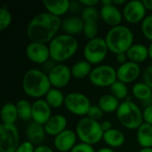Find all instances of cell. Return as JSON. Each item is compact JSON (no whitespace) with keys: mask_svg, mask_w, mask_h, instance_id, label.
Listing matches in <instances>:
<instances>
[{"mask_svg":"<svg viewBox=\"0 0 152 152\" xmlns=\"http://www.w3.org/2000/svg\"><path fill=\"white\" fill-rule=\"evenodd\" d=\"M62 20L47 12L37 14L27 26L26 34L30 42L50 43L61 28Z\"/></svg>","mask_w":152,"mask_h":152,"instance_id":"cell-1","label":"cell"},{"mask_svg":"<svg viewBox=\"0 0 152 152\" xmlns=\"http://www.w3.org/2000/svg\"><path fill=\"white\" fill-rule=\"evenodd\" d=\"M22 89L28 96L38 100L47 94L52 89V85L45 72L37 69H31L23 76Z\"/></svg>","mask_w":152,"mask_h":152,"instance_id":"cell-2","label":"cell"},{"mask_svg":"<svg viewBox=\"0 0 152 152\" xmlns=\"http://www.w3.org/2000/svg\"><path fill=\"white\" fill-rule=\"evenodd\" d=\"M48 46L51 60L56 63H61L74 56L78 48V42L73 36L61 34L57 35Z\"/></svg>","mask_w":152,"mask_h":152,"instance_id":"cell-3","label":"cell"},{"mask_svg":"<svg viewBox=\"0 0 152 152\" xmlns=\"http://www.w3.org/2000/svg\"><path fill=\"white\" fill-rule=\"evenodd\" d=\"M105 41L109 51L112 53H126L134 45V34L132 30L124 25L111 28L106 34Z\"/></svg>","mask_w":152,"mask_h":152,"instance_id":"cell-4","label":"cell"},{"mask_svg":"<svg viewBox=\"0 0 152 152\" xmlns=\"http://www.w3.org/2000/svg\"><path fill=\"white\" fill-rule=\"evenodd\" d=\"M118 122L129 130H137L143 124V115L141 109L131 99L121 102L117 110Z\"/></svg>","mask_w":152,"mask_h":152,"instance_id":"cell-5","label":"cell"},{"mask_svg":"<svg viewBox=\"0 0 152 152\" xmlns=\"http://www.w3.org/2000/svg\"><path fill=\"white\" fill-rule=\"evenodd\" d=\"M76 134L81 142L93 146L102 140L104 132L99 121L84 117L77 124Z\"/></svg>","mask_w":152,"mask_h":152,"instance_id":"cell-6","label":"cell"},{"mask_svg":"<svg viewBox=\"0 0 152 152\" xmlns=\"http://www.w3.org/2000/svg\"><path fill=\"white\" fill-rule=\"evenodd\" d=\"M84 57L92 65L100 64L108 55L109 48L104 38L97 37L88 40L84 47Z\"/></svg>","mask_w":152,"mask_h":152,"instance_id":"cell-7","label":"cell"},{"mask_svg":"<svg viewBox=\"0 0 152 152\" xmlns=\"http://www.w3.org/2000/svg\"><path fill=\"white\" fill-rule=\"evenodd\" d=\"M90 82L97 87H110L117 80V70L110 65H99L93 69Z\"/></svg>","mask_w":152,"mask_h":152,"instance_id":"cell-8","label":"cell"},{"mask_svg":"<svg viewBox=\"0 0 152 152\" xmlns=\"http://www.w3.org/2000/svg\"><path fill=\"white\" fill-rule=\"evenodd\" d=\"M64 106L75 116L84 117L88 113L89 109L91 108V102L89 98L84 94L73 92L69 93L65 96Z\"/></svg>","mask_w":152,"mask_h":152,"instance_id":"cell-9","label":"cell"},{"mask_svg":"<svg viewBox=\"0 0 152 152\" xmlns=\"http://www.w3.org/2000/svg\"><path fill=\"white\" fill-rule=\"evenodd\" d=\"M20 144V134L15 125L1 124L0 152H15Z\"/></svg>","mask_w":152,"mask_h":152,"instance_id":"cell-10","label":"cell"},{"mask_svg":"<svg viewBox=\"0 0 152 152\" xmlns=\"http://www.w3.org/2000/svg\"><path fill=\"white\" fill-rule=\"evenodd\" d=\"M146 11L142 1L140 0H132L128 1L123 9V17L124 19L131 24H136L142 22L146 18Z\"/></svg>","mask_w":152,"mask_h":152,"instance_id":"cell-11","label":"cell"},{"mask_svg":"<svg viewBox=\"0 0 152 152\" xmlns=\"http://www.w3.org/2000/svg\"><path fill=\"white\" fill-rule=\"evenodd\" d=\"M47 75L52 86L57 89L65 87L72 77L71 69L62 63H57Z\"/></svg>","mask_w":152,"mask_h":152,"instance_id":"cell-12","label":"cell"},{"mask_svg":"<svg viewBox=\"0 0 152 152\" xmlns=\"http://www.w3.org/2000/svg\"><path fill=\"white\" fill-rule=\"evenodd\" d=\"M26 55L28 59L37 64H45L50 59L49 46L42 43L30 42L26 47Z\"/></svg>","mask_w":152,"mask_h":152,"instance_id":"cell-13","label":"cell"},{"mask_svg":"<svg viewBox=\"0 0 152 152\" xmlns=\"http://www.w3.org/2000/svg\"><path fill=\"white\" fill-rule=\"evenodd\" d=\"M141 75V67L138 63L128 61L125 64L119 65L117 69V77L118 81L125 84L134 82Z\"/></svg>","mask_w":152,"mask_h":152,"instance_id":"cell-14","label":"cell"},{"mask_svg":"<svg viewBox=\"0 0 152 152\" xmlns=\"http://www.w3.org/2000/svg\"><path fill=\"white\" fill-rule=\"evenodd\" d=\"M77 135L76 132L70 129H66L65 131L54 137L53 145L58 151L70 152L71 150L77 144Z\"/></svg>","mask_w":152,"mask_h":152,"instance_id":"cell-15","label":"cell"},{"mask_svg":"<svg viewBox=\"0 0 152 152\" xmlns=\"http://www.w3.org/2000/svg\"><path fill=\"white\" fill-rule=\"evenodd\" d=\"M52 108L45 100L38 99L32 103V120L45 126L52 117Z\"/></svg>","mask_w":152,"mask_h":152,"instance_id":"cell-16","label":"cell"},{"mask_svg":"<svg viewBox=\"0 0 152 152\" xmlns=\"http://www.w3.org/2000/svg\"><path fill=\"white\" fill-rule=\"evenodd\" d=\"M100 16L107 25L112 28L121 25V22L124 19L121 11L113 4L102 5L100 11Z\"/></svg>","mask_w":152,"mask_h":152,"instance_id":"cell-17","label":"cell"},{"mask_svg":"<svg viewBox=\"0 0 152 152\" xmlns=\"http://www.w3.org/2000/svg\"><path fill=\"white\" fill-rule=\"evenodd\" d=\"M26 136L32 144L35 146H40L45 142L46 137V132L45 126L34 121L30 122L26 128Z\"/></svg>","mask_w":152,"mask_h":152,"instance_id":"cell-18","label":"cell"},{"mask_svg":"<svg viewBox=\"0 0 152 152\" xmlns=\"http://www.w3.org/2000/svg\"><path fill=\"white\" fill-rule=\"evenodd\" d=\"M68 125L67 118L61 114L53 115L51 118L45 124V130L46 134L51 136H57L61 133L66 130Z\"/></svg>","mask_w":152,"mask_h":152,"instance_id":"cell-19","label":"cell"},{"mask_svg":"<svg viewBox=\"0 0 152 152\" xmlns=\"http://www.w3.org/2000/svg\"><path fill=\"white\" fill-rule=\"evenodd\" d=\"M84 25H85V22L81 17L70 16V17L66 18L64 20H62L61 28L65 34L74 37V35L83 32Z\"/></svg>","mask_w":152,"mask_h":152,"instance_id":"cell-20","label":"cell"},{"mask_svg":"<svg viewBox=\"0 0 152 152\" xmlns=\"http://www.w3.org/2000/svg\"><path fill=\"white\" fill-rule=\"evenodd\" d=\"M71 3L69 0H55V1H43V5L47 12L61 17L64 15L70 9Z\"/></svg>","mask_w":152,"mask_h":152,"instance_id":"cell-21","label":"cell"},{"mask_svg":"<svg viewBox=\"0 0 152 152\" xmlns=\"http://www.w3.org/2000/svg\"><path fill=\"white\" fill-rule=\"evenodd\" d=\"M126 56L128 61L139 64L149 58V49L144 45L134 44L126 52Z\"/></svg>","mask_w":152,"mask_h":152,"instance_id":"cell-22","label":"cell"},{"mask_svg":"<svg viewBox=\"0 0 152 152\" xmlns=\"http://www.w3.org/2000/svg\"><path fill=\"white\" fill-rule=\"evenodd\" d=\"M102 140L110 148H119L126 141L125 134L118 129L112 128L110 131L104 132Z\"/></svg>","mask_w":152,"mask_h":152,"instance_id":"cell-23","label":"cell"},{"mask_svg":"<svg viewBox=\"0 0 152 152\" xmlns=\"http://www.w3.org/2000/svg\"><path fill=\"white\" fill-rule=\"evenodd\" d=\"M137 142L142 149L152 148V126L143 122L137 129Z\"/></svg>","mask_w":152,"mask_h":152,"instance_id":"cell-24","label":"cell"},{"mask_svg":"<svg viewBox=\"0 0 152 152\" xmlns=\"http://www.w3.org/2000/svg\"><path fill=\"white\" fill-rule=\"evenodd\" d=\"M120 101L118 100L111 94L102 95L98 102V106L102 109L104 113H112L114 111L117 112L120 106Z\"/></svg>","mask_w":152,"mask_h":152,"instance_id":"cell-25","label":"cell"},{"mask_svg":"<svg viewBox=\"0 0 152 152\" xmlns=\"http://www.w3.org/2000/svg\"><path fill=\"white\" fill-rule=\"evenodd\" d=\"M0 115H1L2 124L14 125L15 121L19 118L16 104L12 103V102H7L4 104V106L2 107Z\"/></svg>","mask_w":152,"mask_h":152,"instance_id":"cell-26","label":"cell"},{"mask_svg":"<svg viewBox=\"0 0 152 152\" xmlns=\"http://www.w3.org/2000/svg\"><path fill=\"white\" fill-rule=\"evenodd\" d=\"M92 64L89 63L88 61H80L76 62L72 68H71V74L72 77L77 79H82L85 78L86 77H89L92 70H93Z\"/></svg>","mask_w":152,"mask_h":152,"instance_id":"cell-27","label":"cell"},{"mask_svg":"<svg viewBox=\"0 0 152 152\" xmlns=\"http://www.w3.org/2000/svg\"><path fill=\"white\" fill-rule=\"evenodd\" d=\"M45 100L52 109H59L64 104L65 96L60 89L53 87L45 95Z\"/></svg>","mask_w":152,"mask_h":152,"instance_id":"cell-28","label":"cell"},{"mask_svg":"<svg viewBox=\"0 0 152 152\" xmlns=\"http://www.w3.org/2000/svg\"><path fill=\"white\" fill-rule=\"evenodd\" d=\"M133 95L140 101H149L152 98V89L144 82H139L134 85L132 88Z\"/></svg>","mask_w":152,"mask_h":152,"instance_id":"cell-29","label":"cell"},{"mask_svg":"<svg viewBox=\"0 0 152 152\" xmlns=\"http://www.w3.org/2000/svg\"><path fill=\"white\" fill-rule=\"evenodd\" d=\"M18 117L23 121L32 120V104L27 100H20L16 103Z\"/></svg>","mask_w":152,"mask_h":152,"instance_id":"cell-30","label":"cell"},{"mask_svg":"<svg viewBox=\"0 0 152 152\" xmlns=\"http://www.w3.org/2000/svg\"><path fill=\"white\" fill-rule=\"evenodd\" d=\"M110 94L115 96L118 100H126L128 96V87L126 84L117 80L110 87Z\"/></svg>","mask_w":152,"mask_h":152,"instance_id":"cell-31","label":"cell"},{"mask_svg":"<svg viewBox=\"0 0 152 152\" xmlns=\"http://www.w3.org/2000/svg\"><path fill=\"white\" fill-rule=\"evenodd\" d=\"M12 16L6 5H4L0 9V31L5 30L12 23Z\"/></svg>","mask_w":152,"mask_h":152,"instance_id":"cell-32","label":"cell"},{"mask_svg":"<svg viewBox=\"0 0 152 152\" xmlns=\"http://www.w3.org/2000/svg\"><path fill=\"white\" fill-rule=\"evenodd\" d=\"M84 22H85V25H84L83 33H84L85 37L86 38H88L89 40L97 37V35H98L97 22L94 20H86Z\"/></svg>","mask_w":152,"mask_h":152,"instance_id":"cell-33","label":"cell"},{"mask_svg":"<svg viewBox=\"0 0 152 152\" xmlns=\"http://www.w3.org/2000/svg\"><path fill=\"white\" fill-rule=\"evenodd\" d=\"M100 17V12L97 11L95 7H85L81 12V18L84 21L86 20H94L97 21V20Z\"/></svg>","mask_w":152,"mask_h":152,"instance_id":"cell-34","label":"cell"},{"mask_svg":"<svg viewBox=\"0 0 152 152\" xmlns=\"http://www.w3.org/2000/svg\"><path fill=\"white\" fill-rule=\"evenodd\" d=\"M142 32L143 36L152 42V15L146 16L142 22Z\"/></svg>","mask_w":152,"mask_h":152,"instance_id":"cell-35","label":"cell"},{"mask_svg":"<svg viewBox=\"0 0 152 152\" xmlns=\"http://www.w3.org/2000/svg\"><path fill=\"white\" fill-rule=\"evenodd\" d=\"M103 114H104V112L102 110V109L98 105H92L88 110L86 117H88L94 120L99 121L103 117Z\"/></svg>","mask_w":152,"mask_h":152,"instance_id":"cell-36","label":"cell"},{"mask_svg":"<svg viewBox=\"0 0 152 152\" xmlns=\"http://www.w3.org/2000/svg\"><path fill=\"white\" fill-rule=\"evenodd\" d=\"M70 152H96L94 151V147L92 145L84 143V142H79L77 143Z\"/></svg>","mask_w":152,"mask_h":152,"instance_id":"cell-37","label":"cell"},{"mask_svg":"<svg viewBox=\"0 0 152 152\" xmlns=\"http://www.w3.org/2000/svg\"><path fill=\"white\" fill-rule=\"evenodd\" d=\"M35 145L32 144L30 142L26 141L23 142L20 144L18 149L16 150L15 152H34L35 151Z\"/></svg>","mask_w":152,"mask_h":152,"instance_id":"cell-38","label":"cell"},{"mask_svg":"<svg viewBox=\"0 0 152 152\" xmlns=\"http://www.w3.org/2000/svg\"><path fill=\"white\" fill-rule=\"evenodd\" d=\"M143 82L152 89V65L148 66L143 72Z\"/></svg>","mask_w":152,"mask_h":152,"instance_id":"cell-39","label":"cell"},{"mask_svg":"<svg viewBox=\"0 0 152 152\" xmlns=\"http://www.w3.org/2000/svg\"><path fill=\"white\" fill-rule=\"evenodd\" d=\"M142 115L144 123L152 126V105H149L144 109V110L142 111Z\"/></svg>","mask_w":152,"mask_h":152,"instance_id":"cell-40","label":"cell"},{"mask_svg":"<svg viewBox=\"0 0 152 152\" xmlns=\"http://www.w3.org/2000/svg\"><path fill=\"white\" fill-rule=\"evenodd\" d=\"M100 3L99 0H80L79 4L84 5L85 7H94V5Z\"/></svg>","mask_w":152,"mask_h":152,"instance_id":"cell-41","label":"cell"},{"mask_svg":"<svg viewBox=\"0 0 152 152\" xmlns=\"http://www.w3.org/2000/svg\"><path fill=\"white\" fill-rule=\"evenodd\" d=\"M116 59H117V61L122 65V64H125L126 62L128 61V58L126 56V53H120V54H117L116 55Z\"/></svg>","mask_w":152,"mask_h":152,"instance_id":"cell-42","label":"cell"},{"mask_svg":"<svg viewBox=\"0 0 152 152\" xmlns=\"http://www.w3.org/2000/svg\"><path fill=\"white\" fill-rule=\"evenodd\" d=\"M34 152H54L53 151L52 148H50L49 146H46V145H40V146H37L36 147L35 149V151Z\"/></svg>","mask_w":152,"mask_h":152,"instance_id":"cell-43","label":"cell"},{"mask_svg":"<svg viewBox=\"0 0 152 152\" xmlns=\"http://www.w3.org/2000/svg\"><path fill=\"white\" fill-rule=\"evenodd\" d=\"M102 125V128L103 130V132H107V131H110V129H112V123L109 120H105L103 122L101 123Z\"/></svg>","mask_w":152,"mask_h":152,"instance_id":"cell-44","label":"cell"},{"mask_svg":"<svg viewBox=\"0 0 152 152\" xmlns=\"http://www.w3.org/2000/svg\"><path fill=\"white\" fill-rule=\"evenodd\" d=\"M142 3L147 10L152 11V0H142Z\"/></svg>","mask_w":152,"mask_h":152,"instance_id":"cell-45","label":"cell"},{"mask_svg":"<svg viewBox=\"0 0 152 152\" xmlns=\"http://www.w3.org/2000/svg\"><path fill=\"white\" fill-rule=\"evenodd\" d=\"M112 1H113V4H115L116 6L121 5V4H126L127 3V1H126V0H112Z\"/></svg>","mask_w":152,"mask_h":152,"instance_id":"cell-46","label":"cell"},{"mask_svg":"<svg viewBox=\"0 0 152 152\" xmlns=\"http://www.w3.org/2000/svg\"><path fill=\"white\" fill-rule=\"evenodd\" d=\"M96 152H115L111 148H108V147H105V148H102L100 149L99 151H97Z\"/></svg>","mask_w":152,"mask_h":152,"instance_id":"cell-47","label":"cell"},{"mask_svg":"<svg viewBox=\"0 0 152 152\" xmlns=\"http://www.w3.org/2000/svg\"><path fill=\"white\" fill-rule=\"evenodd\" d=\"M148 49H149V57L152 60V42L150 44Z\"/></svg>","mask_w":152,"mask_h":152,"instance_id":"cell-48","label":"cell"},{"mask_svg":"<svg viewBox=\"0 0 152 152\" xmlns=\"http://www.w3.org/2000/svg\"><path fill=\"white\" fill-rule=\"evenodd\" d=\"M138 152H152V148H150V149H142Z\"/></svg>","mask_w":152,"mask_h":152,"instance_id":"cell-49","label":"cell"},{"mask_svg":"<svg viewBox=\"0 0 152 152\" xmlns=\"http://www.w3.org/2000/svg\"><path fill=\"white\" fill-rule=\"evenodd\" d=\"M151 102H152V98H151Z\"/></svg>","mask_w":152,"mask_h":152,"instance_id":"cell-50","label":"cell"}]
</instances>
